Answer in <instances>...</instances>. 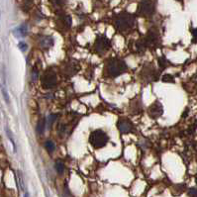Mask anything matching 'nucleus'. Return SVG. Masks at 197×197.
<instances>
[{
    "label": "nucleus",
    "instance_id": "f257e3e1",
    "mask_svg": "<svg viewBox=\"0 0 197 197\" xmlns=\"http://www.w3.org/2000/svg\"><path fill=\"white\" fill-rule=\"evenodd\" d=\"M128 65L120 57H110L105 62L104 76L108 78H116L128 71Z\"/></svg>",
    "mask_w": 197,
    "mask_h": 197
},
{
    "label": "nucleus",
    "instance_id": "f03ea898",
    "mask_svg": "<svg viewBox=\"0 0 197 197\" xmlns=\"http://www.w3.org/2000/svg\"><path fill=\"white\" fill-rule=\"evenodd\" d=\"M136 25V17L127 12H123L115 19V28L120 33H126L131 31Z\"/></svg>",
    "mask_w": 197,
    "mask_h": 197
},
{
    "label": "nucleus",
    "instance_id": "7ed1b4c3",
    "mask_svg": "<svg viewBox=\"0 0 197 197\" xmlns=\"http://www.w3.org/2000/svg\"><path fill=\"white\" fill-rule=\"evenodd\" d=\"M109 140L110 139L108 134L101 129H96L94 131H92L88 138L89 144L95 150H100L105 148L107 146V144L109 143Z\"/></svg>",
    "mask_w": 197,
    "mask_h": 197
},
{
    "label": "nucleus",
    "instance_id": "20e7f679",
    "mask_svg": "<svg viewBox=\"0 0 197 197\" xmlns=\"http://www.w3.org/2000/svg\"><path fill=\"white\" fill-rule=\"evenodd\" d=\"M155 12V0H141L138 5L137 14L142 17H152Z\"/></svg>",
    "mask_w": 197,
    "mask_h": 197
},
{
    "label": "nucleus",
    "instance_id": "39448f33",
    "mask_svg": "<svg viewBox=\"0 0 197 197\" xmlns=\"http://www.w3.org/2000/svg\"><path fill=\"white\" fill-rule=\"evenodd\" d=\"M110 48H111V42L106 36H104V35L97 36L94 43V51L96 54L99 56L105 55L110 50Z\"/></svg>",
    "mask_w": 197,
    "mask_h": 197
},
{
    "label": "nucleus",
    "instance_id": "423d86ee",
    "mask_svg": "<svg viewBox=\"0 0 197 197\" xmlns=\"http://www.w3.org/2000/svg\"><path fill=\"white\" fill-rule=\"evenodd\" d=\"M140 43L143 45V47L145 49L147 48H155L156 46L160 43V37H159V33L155 30H150L147 35L145 36Z\"/></svg>",
    "mask_w": 197,
    "mask_h": 197
},
{
    "label": "nucleus",
    "instance_id": "0eeeda50",
    "mask_svg": "<svg viewBox=\"0 0 197 197\" xmlns=\"http://www.w3.org/2000/svg\"><path fill=\"white\" fill-rule=\"evenodd\" d=\"M57 74L53 71H46L41 77V84L45 89H51L57 84Z\"/></svg>",
    "mask_w": 197,
    "mask_h": 197
},
{
    "label": "nucleus",
    "instance_id": "6e6552de",
    "mask_svg": "<svg viewBox=\"0 0 197 197\" xmlns=\"http://www.w3.org/2000/svg\"><path fill=\"white\" fill-rule=\"evenodd\" d=\"M117 129L121 134H134L136 128L129 119L121 118L117 122Z\"/></svg>",
    "mask_w": 197,
    "mask_h": 197
},
{
    "label": "nucleus",
    "instance_id": "1a4fd4ad",
    "mask_svg": "<svg viewBox=\"0 0 197 197\" xmlns=\"http://www.w3.org/2000/svg\"><path fill=\"white\" fill-rule=\"evenodd\" d=\"M148 114L152 119L156 120L164 114V107L159 100H155L152 105L148 108Z\"/></svg>",
    "mask_w": 197,
    "mask_h": 197
},
{
    "label": "nucleus",
    "instance_id": "9d476101",
    "mask_svg": "<svg viewBox=\"0 0 197 197\" xmlns=\"http://www.w3.org/2000/svg\"><path fill=\"white\" fill-rule=\"evenodd\" d=\"M55 44V40L52 36H42L39 40V45L43 50H50Z\"/></svg>",
    "mask_w": 197,
    "mask_h": 197
},
{
    "label": "nucleus",
    "instance_id": "9b49d317",
    "mask_svg": "<svg viewBox=\"0 0 197 197\" xmlns=\"http://www.w3.org/2000/svg\"><path fill=\"white\" fill-rule=\"evenodd\" d=\"M27 34H28L27 25H21L20 27H18L14 30V35L16 37H19V38L27 36Z\"/></svg>",
    "mask_w": 197,
    "mask_h": 197
},
{
    "label": "nucleus",
    "instance_id": "f8f14e48",
    "mask_svg": "<svg viewBox=\"0 0 197 197\" xmlns=\"http://www.w3.org/2000/svg\"><path fill=\"white\" fill-rule=\"evenodd\" d=\"M46 125H47V121H46L45 119H41L39 120V122L36 126V131L39 135H43L45 133V130H46Z\"/></svg>",
    "mask_w": 197,
    "mask_h": 197
},
{
    "label": "nucleus",
    "instance_id": "ddd939ff",
    "mask_svg": "<svg viewBox=\"0 0 197 197\" xmlns=\"http://www.w3.org/2000/svg\"><path fill=\"white\" fill-rule=\"evenodd\" d=\"M55 170L57 173H59V175H62L63 171H65V170H66V165H65V164H63V161L57 160L55 163Z\"/></svg>",
    "mask_w": 197,
    "mask_h": 197
},
{
    "label": "nucleus",
    "instance_id": "4468645a",
    "mask_svg": "<svg viewBox=\"0 0 197 197\" xmlns=\"http://www.w3.org/2000/svg\"><path fill=\"white\" fill-rule=\"evenodd\" d=\"M44 146H45V149L47 150V152L50 153V154H53L55 152V150H56V145L53 141H50V140L46 141Z\"/></svg>",
    "mask_w": 197,
    "mask_h": 197
},
{
    "label": "nucleus",
    "instance_id": "2eb2a0df",
    "mask_svg": "<svg viewBox=\"0 0 197 197\" xmlns=\"http://www.w3.org/2000/svg\"><path fill=\"white\" fill-rule=\"evenodd\" d=\"M59 118V115L57 114H50L49 116H48V121H47V126H48V128L50 129L51 127H52V125H53L56 121H57V119Z\"/></svg>",
    "mask_w": 197,
    "mask_h": 197
},
{
    "label": "nucleus",
    "instance_id": "dca6fc26",
    "mask_svg": "<svg viewBox=\"0 0 197 197\" xmlns=\"http://www.w3.org/2000/svg\"><path fill=\"white\" fill-rule=\"evenodd\" d=\"M62 24H63V26H65L66 28H71V16H68V15H65L62 18Z\"/></svg>",
    "mask_w": 197,
    "mask_h": 197
},
{
    "label": "nucleus",
    "instance_id": "f3484780",
    "mask_svg": "<svg viewBox=\"0 0 197 197\" xmlns=\"http://www.w3.org/2000/svg\"><path fill=\"white\" fill-rule=\"evenodd\" d=\"M167 65H169V62H167L165 57H160V59H159V66L160 68V71H164L165 67H167Z\"/></svg>",
    "mask_w": 197,
    "mask_h": 197
},
{
    "label": "nucleus",
    "instance_id": "a211bd4d",
    "mask_svg": "<svg viewBox=\"0 0 197 197\" xmlns=\"http://www.w3.org/2000/svg\"><path fill=\"white\" fill-rule=\"evenodd\" d=\"M161 81L163 82H170V83H173L175 82V77L172 76L171 74H165L163 75V77H161Z\"/></svg>",
    "mask_w": 197,
    "mask_h": 197
},
{
    "label": "nucleus",
    "instance_id": "6ab92c4d",
    "mask_svg": "<svg viewBox=\"0 0 197 197\" xmlns=\"http://www.w3.org/2000/svg\"><path fill=\"white\" fill-rule=\"evenodd\" d=\"M31 77H32V81H34V82H36L37 80L39 79V71H38L37 68H34L32 71Z\"/></svg>",
    "mask_w": 197,
    "mask_h": 197
},
{
    "label": "nucleus",
    "instance_id": "aec40b11",
    "mask_svg": "<svg viewBox=\"0 0 197 197\" xmlns=\"http://www.w3.org/2000/svg\"><path fill=\"white\" fill-rule=\"evenodd\" d=\"M1 91H2V94H3V97H4L5 102H6L7 104H9V103H10V100H9V95H8V93H7L6 89H5L4 87H1Z\"/></svg>",
    "mask_w": 197,
    "mask_h": 197
},
{
    "label": "nucleus",
    "instance_id": "412c9836",
    "mask_svg": "<svg viewBox=\"0 0 197 197\" xmlns=\"http://www.w3.org/2000/svg\"><path fill=\"white\" fill-rule=\"evenodd\" d=\"M18 48L22 51V52H26L28 49V45L25 42H19L18 44Z\"/></svg>",
    "mask_w": 197,
    "mask_h": 197
},
{
    "label": "nucleus",
    "instance_id": "4be33fe9",
    "mask_svg": "<svg viewBox=\"0 0 197 197\" xmlns=\"http://www.w3.org/2000/svg\"><path fill=\"white\" fill-rule=\"evenodd\" d=\"M188 194H189V196L196 197L197 196V188H190L188 191Z\"/></svg>",
    "mask_w": 197,
    "mask_h": 197
},
{
    "label": "nucleus",
    "instance_id": "5701e85b",
    "mask_svg": "<svg viewBox=\"0 0 197 197\" xmlns=\"http://www.w3.org/2000/svg\"><path fill=\"white\" fill-rule=\"evenodd\" d=\"M192 33H193V36L197 38V29H194V30H193V32H192Z\"/></svg>",
    "mask_w": 197,
    "mask_h": 197
},
{
    "label": "nucleus",
    "instance_id": "b1692460",
    "mask_svg": "<svg viewBox=\"0 0 197 197\" xmlns=\"http://www.w3.org/2000/svg\"><path fill=\"white\" fill-rule=\"evenodd\" d=\"M24 197H30V195H29V193H28V192H26V193L24 194Z\"/></svg>",
    "mask_w": 197,
    "mask_h": 197
},
{
    "label": "nucleus",
    "instance_id": "393cba45",
    "mask_svg": "<svg viewBox=\"0 0 197 197\" xmlns=\"http://www.w3.org/2000/svg\"><path fill=\"white\" fill-rule=\"evenodd\" d=\"M177 1H181V0H177Z\"/></svg>",
    "mask_w": 197,
    "mask_h": 197
},
{
    "label": "nucleus",
    "instance_id": "a878e982",
    "mask_svg": "<svg viewBox=\"0 0 197 197\" xmlns=\"http://www.w3.org/2000/svg\"><path fill=\"white\" fill-rule=\"evenodd\" d=\"M196 182H197V177H196Z\"/></svg>",
    "mask_w": 197,
    "mask_h": 197
}]
</instances>
